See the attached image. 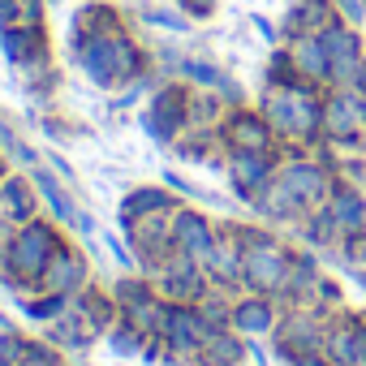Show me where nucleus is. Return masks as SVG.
Listing matches in <instances>:
<instances>
[{
    "label": "nucleus",
    "instance_id": "2eb2a0df",
    "mask_svg": "<svg viewBox=\"0 0 366 366\" xmlns=\"http://www.w3.org/2000/svg\"><path fill=\"white\" fill-rule=\"evenodd\" d=\"M112 297H117V306H121V310H134V306H142V302L159 297V289H155L147 276H138V272H125V276L112 285Z\"/></svg>",
    "mask_w": 366,
    "mask_h": 366
},
{
    "label": "nucleus",
    "instance_id": "a211bd4d",
    "mask_svg": "<svg viewBox=\"0 0 366 366\" xmlns=\"http://www.w3.org/2000/svg\"><path fill=\"white\" fill-rule=\"evenodd\" d=\"M233 323H237V332H267L272 327V310H267L263 297H246L233 310Z\"/></svg>",
    "mask_w": 366,
    "mask_h": 366
},
{
    "label": "nucleus",
    "instance_id": "39448f33",
    "mask_svg": "<svg viewBox=\"0 0 366 366\" xmlns=\"http://www.w3.org/2000/svg\"><path fill=\"white\" fill-rule=\"evenodd\" d=\"M86 285H91V259L65 237V246H61V250L52 254V263L44 267L39 289H48V293H65V297H78Z\"/></svg>",
    "mask_w": 366,
    "mask_h": 366
},
{
    "label": "nucleus",
    "instance_id": "20e7f679",
    "mask_svg": "<svg viewBox=\"0 0 366 366\" xmlns=\"http://www.w3.org/2000/svg\"><path fill=\"white\" fill-rule=\"evenodd\" d=\"M142 125H147V134L155 142H172L181 129L190 125V95H186V86H159L151 95V108H147Z\"/></svg>",
    "mask_w": 366,
    "mask_h": 366
},
{
    "label": "nucleus",
    "instance_id": "5701e85b",
    "mask_svg": "<svg viewBox=\"0 0 366 366\" xmlns=\"http://www.w3.org/2000/svg\"><path fill=\"white\" fill-rule=\"evenodd\" d=\"M26 332L18 327H0V366H18L22 362V349H26Z\"/></svg>",
    "mask_w": 366,
    "mask_h": 366
},
{
    "label": "nucleus",
    "instance_id": "c85d7f7f",
    "mask_svg": "<svg viewBox=\"0 0 366 366\" xmlns=\"http://www.w3.org/2000/svg\"><path fill=\"white\" fill-rule=\"evenodd\" d=\"M108 250H112V254H117V263H121V267H125V272H134V259H138V254H129V250H125V246H121V242H117V237H108Z\"/></svg>",
    "mask_w": 366,
    "mask_h": 366
},
{
    "label": "nucleus",
    "instance_id": "c756f323",
    "mask_svg": "<svg viewBox=\"0 0 366 366\" xmlns=\"http://www.w3.org/2000/svg\"><path fill=\"white\" fill-rule=\"evenodd\" d=\"M14 142H18V129H14V125H9L5 117H0V147H5V151H9Z\"/></svg>",
    "mask_w": 366,
    "mask_h": 366
},
{
    "label": "nucleus",
    "instance_id": "dca6fc26",
    "mask_svg": "<svg viewBox=\"0 0 366 366\" xmlns=\"http://www.w3.org/2000/svg\"><path fill=\"white\" fill-rule=\"evenodd\" d=\"M229 172H233V186L237 190H254V186H263V181H267V159L259 151H237Z\"/></svg>",
    "mask_w": 366,
    "mask_h": 366
},
{
    "label": "nucleus",
    "instance_id": "f3484780",
    "mask_svg": "<svg viewBox=\"0 0 366 366\" xmlns=\"http://www.w3.org/2000/svg\"><path fill=\"white\" fill-rule=\"evenodd\" d=\"M229 142H233L237 151H263V147H267V129H263V121H254V117H237V121L229 125Z\"/></svg>",
    "mask_w": 366,
    "mask_h": 366
},
{
    "label": "nucleus",
    "instance_id": "f8f14e48",
    "mask_svg": "<svg viewBox=\"0 0 366 366\" xmlns=\"http://www.w3.org/2000/svg\"><path fill=\"white\" fill-rule=\"evenodd\" d=\"M74 306H78V310H82V315L91 319V327H95L99 336H108V327H112V323L121 319V306H117L112 289L104 293V289H99L95 280H91V285H86V289H82V293L74 297Z\"/></svg>",
    "mask_w": 366,
    "mask_h": 366
},
{
    "label": "nucleus",
    "instance_id": "473e14b6",
    "mask_svg": "<svg viewBox=\"0 0 366 366\" xmlns=\"http://www.w3.org/2000/svg\"><path fill=\"white\" fill-rule=\"evenodd\" d=\"M0 172H5V159H0Z\"/></svg>",
    "mask_w": 366,
    "mask_h": 366
},
{
    "label": "nucleus",
    "instance_id": "bb28decb",
    "mask_svg": "<svg viewBox=\"0 0 366 366\" xmlns=\"http://www.w3.org/2000/svg\"><path fill=\"white\" fill-rule=\"evenodd\" d=\"M142 18H147L151 26H164V31H186V22H181L177 14H159V9H147Z\"/></svg>",
    "mask_w": 366,
    "mask_h": 366
},
{
    "label": "nucleus",
    "instance_id": "1a4fd4ad",
    "mask_svg": "<svg viewBox=\"0 0 366 366\" xmlns=\"http://www.w3.org/2000/svg\"><path fill=\"white\" fill-rule=\"evenodd\" d=\"M172 246H177V254H190V259L203 263L216 246V233H212L207 216H199L190 207H177L172 212Z\"/></svg>",
    "mask_w": 366,
    "mask_h": 366
},
{
    "label": "nucleus",
    "instance_id": "4be33fe9",
    "mask_svg": "<svg viewBox=\"0 0 366 366\" xmlns=\"http://www.w3.org/2000/svg\"><path fill=\"white\" fill-rule=\"evenodd\" d=\"M181 74H186V78H194V82H203V86H220L224 95H233V82L216 69V65H203V61H186V65H181Z\"/></svg>",
    "mask_w": 366,
    "mask_h": 366
},
{
    "label": "nucleus",
    "instance_id": "9d476101",
    "mask_svg": "<svg viewBox=\"0 0 366 366\" xmlns=\"http://www.w3.org/2000/svg\"><path fill=\"white\" fill-rule=\"evenodd\" d=\"M31 181H35V190H39L48 216L61 220L65 229H74V220H78V203H74V194H69V181H65L56 168H44V164L31 168Z\"/></svg>",
    "mask_w": 366,
    "mask_h": 366
},
{
    "label": "nucleus",
    "instance_id": "423d86ee",
    "mask_svg": "<svg viewBox=\"0 0 366 366\" xmlns=\"http://www.w3.org/2000/svg\"><path fill=\"white\" fill-rule=\"evenodd\" d=\"M0 52L14 69L35 65V61H52L48 48V26L44 22H18V26H0Z\"/></svg>",
    "mask_w": 366,
    "mask_h": 366
},
{
    "label": "nucleus",
    "instance_id": "412c9836",
    "mask_svg": "<svg viewBox=\"0 0 366 366\" xmlns=\"http://www.w3.org/2000/svg\"><path fill=\"white\" fill-rule=\"evenodd\" d=\"M203 353H207L216 366H233V362L242 357V345H237L229 332H212V336H207V345H203Z\"/></svg>",
    "mask_w": 366,
    "mask_h": 366
},
{
    "label": "nucleus",
    "instance_id": "6ab92c4d",
    "mask_svg": "<svg viewBox=\"0 0 366 366\" xmlns=\"http://www.w3.org/2000/svg\"><path fill=\"white\" fill-rule=\"evenodd\" d=\"M18 366H69V362H65V349H61V345H52L48 336H44V340L31 336L26 349H22V362H18Z\"/></svg>",
    "mask_w": 366,
    "mask_h": 366
},
{
    "label": "nucleus",
    "instance_id": "393cba45",
    "mask_svg": "<svg viewBox=\"0 0 366 366\" xmlns=\"http://www.w3.org/2000/svg\"><path fill=\"white\" fill-rule=\"evenodd\" d=\"M9 155H14V168H26V172H31V168L39 164V151H35L31 142H22V138H18V142L9 147Z\"/></svg>",
    "mask_w": 366,
    "mask_h": 366
},
{
    "label": "nucleus",
    "instance_id": "cd10ccee",
    "mask_svg": "<svg viewBox=\"0 0 366 366\" xmlns=\"http://www.w3.org/2000/svg\"><path fill=\"white\" fill-rule=\"evenodd\" d=\"M177 5H181V9H186L190 18H207V14L216 9V0H177Z\"/></svg>",
    "mask_w": 366,
    "mask_h": 366
},
{
    "label": "nucleus",
    "instance_id": "9b49d317",
    "mask_svg": "<svg viewBox=\"0 0 366 366\" xmlns=\"http://www.w3.org/2000/svg\"><path fill=\"white\" fill-rule=\"evenodd\" d=\"M48 340H52V345H61L65 353H74V349L95 345V340H99V332L91 327V319H86L78 306H69L61 319H52V323H48Z\"/></svg>",
    "mask_w": 366,
    "mask_h": 366
},
{
    "label": "nucleus",
    "instance_id": "7ed1b4c3",
    "mask_svg": "<svg viewBox=\"0 0 366 366\" xmlns=\"http://www.w3.org/2000/svg\"><path fill=\"white\" fill-rule=\"evenodd\" d=\"M159 336H164V349L168 353H199L207 345V336H212V323L190 302H168V315H164Z\"/></svg>",
    "mask_w": 366,
    "mask_h": 366
},
{
    "label": "nucleus",
    "instance_id": "aec40b11",
    "mask_svg": "<svg viewBox=\"0 0 366 366\" xmlns=\"http://www.w3.org/2000/svg\"><path fill=\"white\" fill-rule=\"evenodd\" d=\"M44 22V0H0V26Z\"/></svg>",
    "mask_w": 366,
    "mask_h": 366
},
{
    "label": "nucleus",
    "instance_id": "0eeeda50",
    "mask_svg": "<svg viewBox=\"0 0 366 366\" xmlns=\"http://www.w3.org/2000/svg\"><path fill=\"white\" fill-rule=\"evenodd\" d=\"M39 207H44V199L35 190L31 172L26 177H22V168H5V172H0V216L14 220V224H26V220L39 216Z\"/></svg>",
    "mask_w": 366,
    "mask_h": 366
},
{
    "label": "nucleus",
    "instance_id": "f03ea898",
    "mask_svg": "<svg viewBox=\"0 0 366 366\" xmlns=\"http://www.w3.org/2000/svg\"><path fill=\"white\" fill-rule=\"evenodd\" d=\"M78 69L99 86V91H117L129 86L134 78H142V48L125 35V31H108V35H91L78 48H69Z\"/></svg>",
    "mask_w": 366,
    "mask_h": 366
},
{
    "label": "nucleus",
    "instance_id": "4468645a",
    "mask_svg": "<svg viewBox=\"0 0 366 366\" xmlns=\"http://www.w3.org/2000/svg\"><path fill=\"white\" fill-rule=\"evenodd\" d=\"M18 306H22V315L31 319V323H52V319H61L69 306H74V297H65V293H48V289H35V293H26V297H18Z\"/></svg>",
    "mask_w": 366,
    "mask_h": 366
},
{
    "label": "nucleus",
    "instance_id": "6e6552de",
    "mask_svg": "<svg viewBox=\"0 0 366 366\" xmlns=\"http://www.w3.org/2000/svg\"><path fill=\"white\" fill-rule=\"evenodd\" d=\"M242 276H246V285H254V289H276L280 276H285L280 250H276L267 237L246 242V246H242Z\"/></svg>",
    "mask_w": 366,
    "mask_h": 366
},
{
    "label": "nucleus",
    "instance_id": "2f4dec72",
    "mask_svg": "<svg viewBox=\"0 0 366 366\" xmlns=\"http://www.w3.org/2000/svg\"><path fill=\"white\" fill-rule=\"evenodd\" d=\"M52 168L65 177V181H74V168H69V159H61V155H52Z\"/></svg>",
    "mask_w": 366,
    "mask_h": 366
},
{
    "label": "nucleus",
    "instance_id": "b1692460",
    "mask_svg": "<svg viewBox=\"0 0 366 366\" xmlns=\"http://www.w3.org/2000/svg\"><path fill=\"white\" fill-rule=\"evenodd\" d=\"M285 186H289V194H302V190H319L323 181H319L315 168H289L285 172Z\"/></svg>",
    "mask_w": 366,
    "mask_h": 366
},
{
    "label": "nucleus",
    "instance_id": "f257e3e1",
    "mask_svg": "<svg viewBox=\"0 0 366 366\" xmlns=\"http://www.w3.org/2000/svg\"><path fill=\"white\" fill-rule=\"evenodd\" d=\"M61 246H65V224H61V220H52V216H35V220L18 224L14 237H9L5 267H0V285L14 289L18 297L35 293L44 267L52 263V254H56Z\"/></svg>",
    "mask_w": 366,
    "mask_h": 366
},
{
    "label": "nucleus",
    "instance_id": "7c9ffc66",
    "mask_svg": "<svg viewBox=\"0 0 366 366\" xmlns=\"http://www.w3.org/2000/svg\"><path fill=\"white\" fill-rule=\"evenodd\" d=\"M74 229L91 237V233H95V216H86V212H78V220H74Z\"/></svg>",
    "mask_w": 366,
    "mask_h": 366
},
{
    "label": "nucleus",
    "instance_id": "ddd939ff",
    "mask_svg": "<svg viewBox=\"0 0 366 366\" xmlns=\"http://www.w3.org/2000/svg\"><path fill=\"white\" fill-rule=\"evenodd\" d=\"M151 212H177L172 194H164L159 186H138V190H129V194L121 199V207H117L121 224H134L138 216H151Z\"/></svg>",
    "mask_w": 366,
    "mask_h": 366
},
{
    "label": "nucleus",
    "instance_id": "a878e982",
    "mask_svg": "<svg viewBox=\"0 0 366 366\" xmlns=\"http://www.w3.org/2000/svg\"><path fill=\"white\" fill-rule=\"evenodd\" d=\"M302 69H310V74H323V69H327L323 44H302Z\"/></svg>",
    "mask_w": 366,
    "mask_h": 366
},
{
    "label": "nucleus",
    "instance_id": "72a5a7b5",
    "mask_svg": "<svg viewBox=\"0 0 366 366\" xmlns=\"http://www.w3.org/2000/svg\"><path fill=\"white\" fill-rule=\"evenodd\" d=\"M0 151H5V147H0Z\"/></svg>",
    "mask_w": 366,
    "mask_h": 366
}]
</instances>
